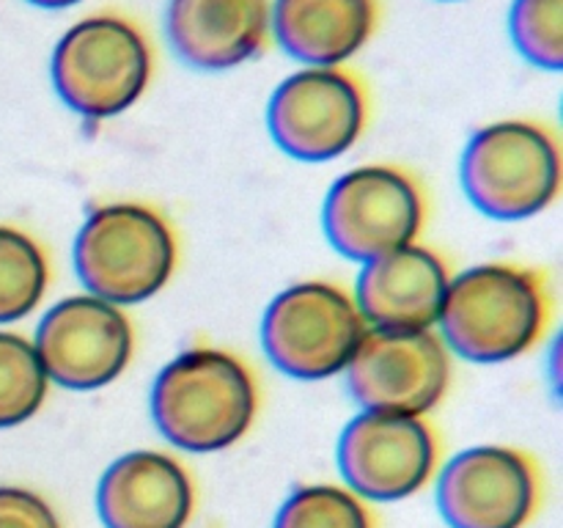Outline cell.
Here are the masks:
<instances>
[{"label":"cell","mask_w":563,"mask_h":528,"mask_svg":"<svg viewBox=\"0 0 563 528\" xmlns=\"http://www.w3.org/2000/svg\"><path fill=\"white\" fill-rule=\"evenodd\" d=\"M152 418L176 449L209 454L247 435L258 413V383L234 352L192 346L159 369Z\"/></svg>","instance_id":"obj_1"},{"label":"cell","mask_w":563,"mask_h":528,"mask_svg":"<svg viewBox=\"0 0 563 528\" xmlns=\"http://www.w3.org/2000/svg\"><path fill=\"white\" fill-rule=\"evenodd\" d=\"M553 300L542 273L515 262H484L449 280L438 324L460 358L504 363L539 344Z\"/></svg>","instance_id":"obj_2"},{"label":"cell","mask_w":563,"mask_h":528,"mask_svg":"<svg viewBox=\"0 0 563 528\" xmlns=\"http://www.w3.org/2000/svg\"><path fill=\"white\" fill-rule=\"evenodd\" d=\"M49 77L71 113L91 121L113 119L130 110L152 82V38L119 11L88 14L58 38Z\"/></svg>","instance_id":"obj_3"},{"label":"cell","mask_w":563,"mask_h":528,"mask_svg":"<svg viewBox=\"0 0 563 528\" xmlns=\"http://www.w3.org/2000/svg\"><path fill=\"white\" fill-rule=\"evenodd\" d=\"M71 256L88 295L121 308L165 289L179 251L168 218L148 204L119 201L88 215Z\"/></svg>","instance_id":"obj_4"},{"label":"cell","mask_w":563,"mask_h":528,"mask_svg":"<svg viewBox=\"0 0 563 528\" xmlns=\"http://www.w3.org/2000/svg\"><path fill=\"white\" fill-rule=\"evenodd\" d=\"M460 176L478 212L493 220H528L559 198L561 146L539 121H495L467 141Z\"/></svg>","instance_id":"obj_5"},{"label":"cell","mask_w":563,"mask_h":528,"mask_svg":"<svg viewBox=\"0 0 563 528\" xmlns=\"http://www.w3.org/2000/svg\"><path fill=\"white\" fill-rule=\"evenodd\" d=\"M366 322L350 292L330 280H302L280 292L262 319V346L286 377L328 380L350 366Z\"/></svg>","instance_id":"obj_6"},{"label":"cell","mask_w":563,"mask_h":528,"mask_svg":"<svg viewBox=\"0 0 563 528\" xmlns=\"http://www.w3.org/2000/svg\"><path fill=\"white\" fill-rule=\"evenodd\" d=\"M427 198L416 176L396 165H361L328 190L322 229L330 245L352 262L394 253L418 240Z\"/></svg>","instance_id":"obj_7"},{"label":"cell","mask_w":563,"mask_h":528,"mask_svg":"<svg viewBox=\"0 0 563 528\" xmlns=\"http://www.w3.org/2000/svg\"><path fill=\"white\" fill-rule=\"evenodd\" d=\"M368 124V88L344 66H306L286 77L267 105L275 146L302 163L350 152Z\"/></svg>","instance_id":"obj_8"},{"label":"cell","mask_w":563,"mask_h":528,"mask_svg":"<svg viewBox=\"0 0 563 528\" xmlns=\"http://www.w3.org/2000/svg\"><path fill=\"white\" fill-rule=\"evenodd\" d=\"M346 372L363 410L427 416L451 385V358L432 330H366Z\"/></svg>","instance_id":"obj_9"},{"label":"cell","mask_w":563,"mask_h":528,"mask_svg":"<svg viewBox=\"0 0 563 528\" xmlns=\"http://www.w3.org/2000/svg\"><path fill=\"white\" fill-rule=\"evenodd\" d=\"M335 457L357 498L388 504L427 487L438 468L440 440L423 416L363 410L341 432Z\"/></svg>","instance_id":"obj_10"},{"label":"cell","mask_w":563,"mask_h":528,"mask_svg":"<svg viewBox=\"0 0 563 528\" xmlns=\"http://www.w3.org/2000/svg\"><path fill=\"white\" fill-rule=\"evenodd\" d=\"M33 346L47 380L69 391H97L130 366L135 336L124 308L75 295L44 314Z\"/></svg>","instance_id":"obj_11"},{"label":"cell","mask_w":563,"mask_h":528,"mask_svg":"<svg viewBox=\"0 0 563 528\" xmlns=\"http://www.w3.org/2000/svg\"><path fill=\"white\" fill-rule=\"evenodd\" d=\"M438 506L451 528H522L539 506V471L511 446H473L445 462Z\"/></svg>","instance_id":"obj_12"},{"label":"cell","mask_w":563,"mask_h":528,"mask_svg":"<svg viewBox=\"0 0 563 528\" xmlns=\"http://www.w3.org/2000/svg\"><path fill=\"white\" fill-rule=\"evenodd\" d=\"M449 280L445 258L412 242L363 264L352 300L363 322L377 330H432Z\"/></svg>","instance_id":"obj_13"},{"label":"cell","mask_w":563,"mask_h":528,"mask_svg":"<svg viewBox=\"0 0 563 528\" xmlns=\"http://www.w3.org/2000/svg\"><path fill=\"white\" fill-rule=\"evenodd\" d=\"M192 509L190 473L163 451H130L99 479L97 512L104 528H185Z\"/></svg>","instance_id":"obj_14"},{"label":"cell","mask_w":563,"mask_h":528,"mask_svg":"<svg viewBox=\"0 0 563 528\" xmlns=\"http://www.w3.org/2000/svg\"><path fill=\"white\" fill-rule=\"evenodd\" d=\"M269 9L273 0H168L165 38L192 69H234L267 50Z\"/></svg>","instance_id":"obj_15"},{"label":"cell","mask_w":563,"mask_h":528,"mask_svg":"<svg viewBox=\"0 0 563 528\" xmlns=\"http://www.w3.org/2000/svg\"><path fill=\"white\" fill-rule=\"evenodd\" d=\"M383 0H273L269 33L306 66H344L379 28Z\"/></svg>","instance_id":"obj_16"},{"label":"cell","mask_w":563,"mask_h":528,"mask_svg":"<svg viewBox=\"0 0 563 528\" xmlns=\"http://www.w3.org/2000/svg\"><path fill=\"white\" fill-rule=\"evenodd\" d=\"M49 286L42 245L14 226H0V324L27 317Z\"/></svg>","instance_id":"obj_17"},{"label":"cell","mask_w":563,"mask_h":528,"mask_svg":"<svg viewBox=\"0 0 563 528\" xmlns=\"http://www.w3.org/2000/svg\"><path fill=\"white\" fill-rule=\"evenodd\" d=\"M47 385L36 346L25 336L0 330V429L36 416L47 399Z\"/></svg>","instance_id":"obj_18"},{"label":"cell","mask_w":563,"mask_h":528,"mask_svg":"<svg viewBox=\"0 0 563 528\" xmlns=\"http://www.w3.org/2000/svg\"><path fill=\"white\" fill-rule=\"evenodd\" d=\"M273 528H374V517L352 490L306 484L284 501Z\"/></svg>","instance_id":"obj_19"},{"label":"cell","mask_w":563,"mask_h":528,"mask_svg":"<svg viewBox=\"0 0 563 528\" xmlns=\"http://www.w3.org/2000/svg\"><path fill=\"white\" fill-rule=\"evenodd\" d=\"M509 36L517 53L537 69L563 66V0H515Z\"/></svg>","instance_id":"obj_20"},{"label":"cell","mask_w":563,"mask_h":528,"mask_svg":"<svg viewBox=\"0 0 563 528\" xmlns=\"http://www.w3.org/2000/svg\"><path fill=\"white\" fill-rule=\"evenodd\" d=\"M0 528H60L53 506L33 490L0 487Z\"/></svg>","instance_id":"obj_21"},{"label":"cell","mask_w":563,"mask_h":528,"mask_svg":"<svg viewBox=\"0 0 563 528\" xmlns=\"http://www.w3.org/2000/svg\"><path fill=\"white\" fill-rule=\"evenodd\" d=\"M31 6H38V9H69V6L82 3V0H27Z\"/></svg>","instance_id":"obj_22"}]
</instances>
